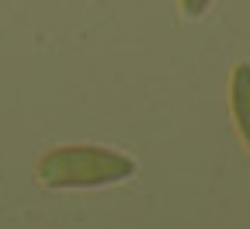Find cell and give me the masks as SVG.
I'll return each mask as SVG.
<instances>
[{"label": "cell", "mask_w": 250, "mask_h": 229, "mask_svg": "<svg viewBox=\"0 0 250 229\" xmlns=\"http://www.w3.org/2000/svg\"><path fill=\"white\" fill-rule=\"evenodd\" d=\"M181 7H184V14H188V18H198V14H205L208 0H181Z\"/></svg>", "instance_id": "3"}, {"label": "cell", "mask_w": 250, "mask_h": 229, "mask_svg": "<svg viewBox=\"0 0 250 229\" xmlns=\"http://www.w3.org/2000/svg\"><path fill=\"white\" fill-rule=\"evenodd\" d=\"M136 163L104 146H56L39 160V181L45 187H101L132 177Z\"/></svg>", "instance_id": "1"}, {"label": "cell", "mask_w": 250, "mask_h": 229, "mask_svg": "<svg viewBox=\"0 0 250 229\" xmlns=\"http://www.w3.org/2000/svg\"><path fill=\"white\" fill-rule=\"evenodd\" d=\"M229 108H233V122L236 132L243 139V146L250 149V62H240L229 80Z\"/></svg>", "instance_id": "2"}]
</instances>
